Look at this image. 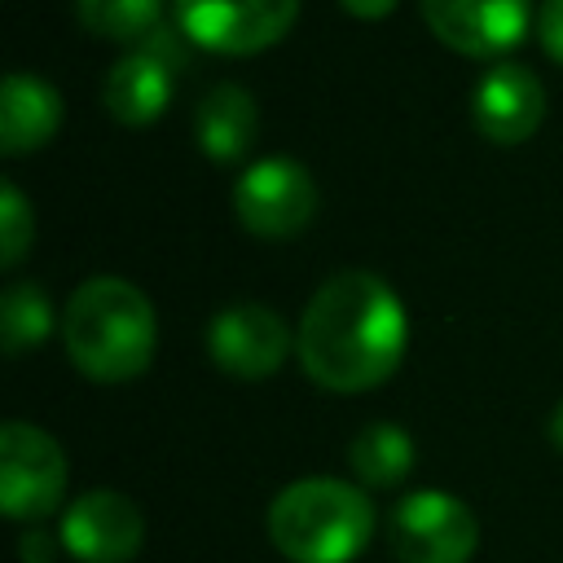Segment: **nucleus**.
<instances>
[{
    "label": "nucleus",
    "instance_id": "f257e3e1",
    "mask_svg": "<svg viewBox=\"0 0 563 563\" xmlns=\"http://www.w3.org/2000/svg\"><path fill=\"white\" fill-rule=\"evenodd\" d=\"M405 308L396 290L365 273H334L303 308L295 352L303 374L325 391H369L396 374L405 356Z\"/></svg>",
    "mask_w": 563,
    "mask_h": 563
},
{
    "label": "nucleus",
    "instance_id": "f03ea898",
    "mask_svg": "<svg viewBox=\"0 0 563 563\" xmlns=\"http://www.w3.org/2000/svg\"><path fill=\"white\" fill-rule=\"evenodd\" d=\"M66 356L92 383H128L145 374L158 325L141 286L123 277H88L62 312Z\"/></svg>",
    "mask_w": 563,
    "mask_h": 563
},
{
    "label": "nucleus",
    "instance_id": "7ed1b4c3",
    "mask_svg": "<svg viewBox=\"0 0 563 563\" xmlns=\"http://www.w3.org/2000/svg\"><path fill=\"white\" fill-rule=\"evenodd\" d=\"M374 501L347 479H295L268 506V537L290 563H352L374 537Z\"/></svg>",
    "mask_w": 563,
    "mask_h": 563
},
{
    "label": "nucleus",
    "instance_id": "20e7f679",
    "mask_svg": "<svg viewBox=\"0 0 563 563\" xmlns=\"http://www.w3.org/2000/svg\"><path fill=\"white\" fill-rule=\"evenodd\" d=\"M387 545L400 563H466L479 545V523L462 497L422 488L391 510Z\"/></svg>",
    "mask_w": 563,
    "mask_h": 563
},
{
    "label": "nucleus",
    "instance_id": "39448f33",
    "mask_svg": "<svg viewBox=\"0 0 563 563\" xmlns=\"http://www.w3.org/2000/svg\"><path fill=\"white\" fill-rule=\"evenodd\" d=\"M299 18V0H176V26L189 44L242 57L273 48Z\"/></svg>",
    "mask_w": 563,
    "mask_h": 563
},
{
    "label": "nucleus",
    "instance_id": "423d86ee",
    "mask_svg": "<svg viewBox=\"0 0 563 563\" xmlns=\"http://www.w3.org/2000/svg\"><path fill=\"white\" fill-rule=\"evenodd\" d=\"M238 224L255 238H295L317 216V180L295 158H260L233 185Z\"/></svg>",
    "mask_w": 563,
    "mask_h": 563
},
{
    "label": "nucleus",
    "instance_id": "0eeeda50",
    "mask_svg": "<svg viewBox=\"0 0 563 563\" xmlns=\"http://www.w3.org/2000/svg\"><path fill=\"white\" fill-rule=\"evenodd\" d=\"M66 493V453L62 444L31 427L4 422L0 427V501L9 519H44L62 506Z\"/></svg>",
    "mask_w": 563,
    "mask_h": 563
},
{
    "label": "nucleus",
    "instance_id": "6e6552de",
    "mask_svg": "<svg viewBox=\"0 0 563 563\" xmlns=\"http://www.w3.org/2000/svg\"><path fill=\"white\" fill-rule=\"evenodd\" d=\"M145 519L141 506L114 488H92L62 515V545L79 563H128L141 554Z\"/></svg>",
    "mask_w": 563,
    "mask_h": 563
},
{
    "label": "nucleus",
    "instance_id": "1a4fd4ad",
    "mask_svg": "<svg viewBox=\"0 0 563 563\" xmlns=\"http://www.w3.org/2000/svg\"><path fill=\"white\" fill-rule=\"evenodd\" d=\"M431 35L466 57H497L528 35V0H418Z\"/></svg>",
    "mask_w": 563,
    "mask_h": 563
},
{
    "label": "nucleus",
    "instance_id": "9d476101",
    "mask_svg": "<svg viewBox=\"0 0 563 563\" xmlns=\"http://www.w3.org/2000/svg\"><path fill=\"white\" fill-rule=\"evenodd\" d=\"M207 352L233 378H268L282 369V361L290 352V330L264 303H233L211 317Z\"/></svg>",
    "mask_w": 563,
    "mask_h": 563
},
{
    "label": "nucleus",
    "instance_id": "9b49d317",
    "mask_svg": "<svg viewBox=\"0 0 563 563\" xmlns=\"http://www.w3.org/2000/svg\"><path fill=\"white\" fill-rule=\"evenodd\" d=\"M471 114L484 141L493 145H519L528 141L545 119V88L528 66L501 62L484 70L471 97Z\"/></svg>",
    "mask_w": 563,
    "mask_h": 563
},
{
    "label": "nucleus",
    "instance_id": "f8f14e48",
    "mask_svg": "<svg viewBox=\"0 0 563 563\" xmlns=\"http://www.w3.org/2000/svg\"><path fill=\"white\" fill-rule=\"evenodd\" d=\"M62 128V97L48 79L13 70L0 92V154L18 158L53 141Z\"/></svg>",
    "mask_w": 563,
    "mask_h": 563
},
{
    "label": "nucleus",
    "instance_id": "ddd939ff",
    "mask_svg": "<svg viewBox=\"0 0 563 563\" xmlns=\"http://www.w3.org/2000/svg\"><path fill=\"white\" fill-rule=\"evenodd\" d=\"M172 84H176V75L158 57H150L145 48H132L128 57H119L110 66V75L101 84V101L119 123L141 128V123H154L167 110Z\"/></svg>",
    "mask_w": 563,
    "mask_h": 563
},
{
    "label": "nucleus",
    "instance_id": "4468645a",
    "mask_svg": "<svg viewBox=\"0 0 563 563\" xmlns=\"http://www.w3.org/2000/svg\"><path fill=\"white\" fill-rule=\"evenodd\" d=\"M255 101L246 88L238 84H216L198 110H194V136H198V150L216 163H233L242 158L251 145H255Z\"/></svg>",
    "mask_w": 563,
    "mask_h": 563
},
{
    "label": "nucleus",
    "instance_id": "2eb2a0df",
    "mask_svg": "<svg viewBox=\"0 0 563 563\" xmlns=\"http://www.w3.org/2000/svg\"><path fill=\"white\" fill-rule=\"evenodd\" d=\"M347 466L369 488H391L413 471V440L396 422H369L347 444Z\"/></svg>",
    "mask_w": 563,
    "mask_h": 563
},
{
    "label": "nucleus",
    "instance_id": "dca6fc26",
    "mask_svg": "<svg viewBox=\"0 0 563 563\" xmlns=\"http://www.w3.org/2000/svg\"><path fill=\"white\" fill-rule=\"evenodd\" d=\"M84 31L114 44H141L163 22V0H75Z\"/></svg>",
    "mask_w": 563,
    "mask_h": 563
},
{
    "label": "nucleus",
    "instance_id": "f3484780",
    "mask_svg": "<svg viewBox=\"0 0 563 563\" xmlns=\"http://www.w3.org/2000/svg\"><path fill=\"white\" fill-rule=\"evenodd\" d=\"M53 330V303L35 282H13L0 299V339L9 356H22L26 347H40Z\"/></svg>",
    "mask_w": 563,
    "mask_h": 563
},
{
    "label": "nucleus",
    "instance_id": "a211bd4d",
    "mask_svg": "<svg viewBox=\"0 0 563 563\" xmlns=\"http://www.w3.org/2000/svg\"><path fill=\"white\" fill-rule=\"evenodd\" d=\"M35 238V216H31V202L22 198V189L13 180L0 185V264L4 268H18L26 246Z\"/></svg>",
    "mask_w": 563,
    "mask_h": 563
},
{
    "label": "nucleus",
    "instance_id": "6ab92c4d",
    "mask_svg": "<svg viewBox=\"0 0 563 563\" xmlns=\"http://www.w3.org/2000/svg\"><path fill=\"white\" fill-rule=\"evenodd\" d=\"M136 48H145L150 57H158L172 75H176V70H185V62H189V40H185V31H180L176 22H172V26H167V22H158V26L136 44Z\"/></svg>",
    "mask_w": 563,
    "mask_h": 563
},
{
    "label": "nucleus",
    "instance_id": "aec40b11",
    "mask_svg": "<svg viewBox=\"0 0 563 563\" xmlns=\"http://www.w3.org/2000/svg\"><path fill=\"white\" fill-rule=\"evenodd\" d=\"M537 35H541V48L563 62V0H545L541 13H537Z\"/></svg>",
    "mask_w": 563,
    "mask_h": 563
},
{
    "label": "nucleus",
    "instance_id": "412c9836",
    "mask_svg": "<svg viewBox=\"0 0 563 563\" xmlns=\"http://www.w3.org/2000/svg\"><path fill=\"white\" fill-rule=\"evenodd\" d=\"M352 18H365V22H374V18H387L391 9H396V0H339Z\"/></svg>",
    "mask_w": 563,
    "mask_h": 563
},
{
    "label": "nucleus",
    "instance_id": "4be33fe9",
    "mask_svg": "<svg viewBox=\"0 0 563 563\" xmlns=\"http://www.w3.org/2000/svg\"><path fill=\"white\" fill-rule=\"evenodd\" d=\"M44 545H53L44 532L26 537V541H22V559H26V563H48V550H44Z\"/></svg>",
    "mask_w": 563,
    "mask_h": 563
},
{
    "label": "nucleus",
    "instance_id": "5701e85b",
    "mask_svg": "<svg viewBox=\"0 0 563 563\" xmlns=\"http://www.w3.org/2000/svg\"><path fill=\"white\" fill-rule=\"evenodd\" d=\"M550 444L563 453V400L554 405V413H550Z\"/></svg>",
    "mask_w": 563,
    "mask_h": 563
}]
</instances>
